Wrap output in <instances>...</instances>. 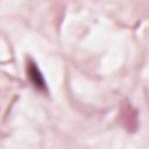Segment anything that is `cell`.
Segmentation results:
<instances>
[{
	"instance_id": "1",
	"label": "cell",
	"mask_w": 149,
	"mask_h": 149,
	"mask_svg": "<svg viewBox=\"0 0 149 149\" xmlns=\"http://www.w3.org/2000/svg\"><path fill=\"white\" fill-rule=\"evenodd\" d=\"M28 72H29V77L31 78L33 84H34L36 87H38V88L44 87V80H43V78H42L41 73L38 72L37 68H36V66H34V64L29 65V71H28Z\"/></svg>"
}]
</instances>
